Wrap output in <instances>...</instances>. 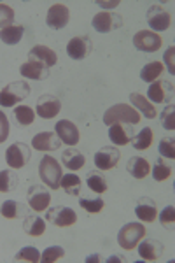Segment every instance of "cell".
<instances>
[{"label":"cell","instance_id":"6da1fadb","mask_svg":"<svg viewBox=\"0 0 175 263\" xmlns=\"http://www.w3.org/2000/svg\"><path fill=\"white\" fill-rule=\"evenodd\" d=\"M104 123L107 126L114 123H128V125H137L140 123V112L128 104H116L107 109L104 114Z\"/></svg>","mask_w":175,"mask_h":263},{"label":"cell","instance_id":"7a4b0ae2","mask_svg":"<svg viewBox=\"0 0 175 263\" xmlns=\"http://www.w3.org/2000/svg\"><path fill=\"white\" fill-rule=\"evenodd\" d=\"M39 176L42 182H44L48 188L56 190L60 188V181H62V165L56 162V158L46 155L42 156L41 163H39Z\"/></svg>","mask_w":175,"mask_h":263},{"label":"cell","instance_id":"3957f363","mask_svg":"<svg viewBox=\"0 0 175 263\" xmlns=\"http://www.w3.org/2000/svg\"><path fill=\"white\" fill-rule=\"evenodd\" d=\"M144 237H146V227L142 223H126L118 233V244L126 251H131Z\"/></svg>","mask_w":175,"mask_h":263},{"label":"cell","instance_id":"277c9868","mask_svg":"<svg viewBox=\"0 0 175 263\" xmlns=\"http://www.w3.org/2000/svg\"><path fill=\"white\" fill-rule=\"evenodd\" d=\"M30 90H32V88L25 81L9 83L0 91V105H2V107H12L14 104H20L21 100H25L30 95Z\"/></svg>","mask_w":175,"mask_h":263},{"label":"cell","instance_id":"5b68a950","mask_svg":"<svg viewBox=\"0 0 175 263\" xmlns=\"http://www.w3.org/2000/svg\"><path fill=\"white\" fill-rule=\"evenodd\" d=\"M32 149L25 142H14L12 146L7 147L6 151V162L11 168H21L30 162Z\"/></svg>","mask_w":175,"mask_h":263},{"label":"cell","instance_id":"8992f818","mask_svg":"<svg viewBox=\"0 0 175 263\" xmlns=\"http://www.w3.org/2000/svg\"><path fill=\"white\" fill-rule=\"evenodd\" d=\"M147 97L152 104H170L173 99V84L170 81H160V79H156L149 86Z\"/></svg>","mask_w":175,"mask_h":263},{"label":"cell","instance_id":"52a82bcc","mask_svg":"<svg viewBox=\"0 0 175 263\" xmlns=\"http://www.w3.org/2000/svg\"><path fill=\"white\" fill-rule=\"evenodd\" d=\"M147 23L151 27V32H165L172 25V16L161 6H151L147 11Z\"/></svg>","mask_w":175,"mask_h":263},{"label":"cell","instance_id":"ba28073f","mask_svg":"<svg viewBox=\"0 0 175 263\" xmlns=\"http://www.w3.org/2000/svg\"><path fill=\"white\" fill-rule=\"evenodd\" d=\"M27 202L35 213H42L49 207L51 202V193L48 188L41 184H33L27 193Z\"/></svg>","mask_w":175,"mask_h":263},{"label":"cell","instance_id":"9c48e42d","mask_svg":"<svg viewBox=\"0 0 175 263\" xmlns=\"http://www.w3.org/2000/svg\"><path fill=\"white\" fill-rule=\"evenodd\" d=\"M68 20H70V11L65 4H53L48 11V16H46V23H48L49 28L53 30H62V28L67 27Z\"/></svg>","mask_w":175,"mask_h":263},{"label":"cell","instance_id":"30bf717a","mask_svg":"<svg viewBox=\"0 0 175 263\" xmlns=\"http://www.w3.org/2000/svg\"><path fill=\"white\" fill-rule=\"evenodd\" d=\"M161 42H163L161 37L151 30H140L133 37L135 48L139 51H144V53H154L161 48Z\"/></svg>","mask_w":175,"mask_h":263},{"label":"cell","instance_id":"8fae6325","mask_svg":"<svg viewBox=\"0 0 175 263\" xmlns=\"http://www.w3.org/2000/svg\"><path fill=\"white\" fill-rule=\"evenodd\" d=\"M123 27V18L116 12H98L93 18V28L100 33H107Z\"/></svg>","mask_w":175,"mask_h":263},{"label":"cell","instance_id":"7c38bea8","mask_svg":"<svg viewBox=\"0 0 175 263\" xmlns=\"http://www.w3.org/2000/svg\"><path fill=\"white\" fill-rule=\"evenodd\" d=\"M46 218H48L53 224L62 227V228L70 227V224H74L77 221L75 211L70 209V207H65V205H56V207H53V209H49L48 214H46Z\"/></svg>","mask_w":175,"mask_h":263},{"label":"cell","instance_id":"4fadbf2b","mask_svg":"<svg viewBox=\"0 0 175 263\" xmlns=\"http://www.w3.org/2000/svg\"><path fill=\"white\" fill-rule=\"evenodd\" d=\"M119 149L114 146H105L100 147L95 153V167L100 168V171H110L114 168L119 162Z\"/></svg>","mask_w":175,"mask_h":263},{"label":"cell","instance_id":"5bb4252c","mask_svg":"<svg viewBox=\"0 0 175 263\" xmlns=\"http://www.w3.org/2000/svg\"><path fill=\"white\" fill-rule=\"evenodd\" d=\"M91 49H93V44L88 35L74 37V39H70L67 44V54L72 60H84V58L91 53Z\"/></svg>","mask_w":175,"mask_h":263},{"label":"cell","instance_id":"9a60e30c","mask_svg":"<svg viewBox=\"0 0 175 263\" xmlns=\"http://www.w3.org/2000/svg\"><path fill=\"white\" fill-rule=\"evenodd\" d=\"M62 111V102L53 95H42L37 100V114L44 120L56 118L58 112Z\"/></svg>","mask_w":175,"mask_h":263},{"label":"cell","instance_id":"2e32d148","mask_svg":"<svg viewBox=\"0 0 175 263\" xmlns=\"http://www.w3.org/2000/svg\"><path fill=\"white\" fill-rule=\"evenodd\" d=\"M54 132H56L60 141L63 144H67V146H75V144L79 142V130L72 121H68V120L58 121Z\"/></svg>","mask_w":175,"mask_h":263},{"label":"cell","instance_id":"e0dca14e","mask_svg":"<svg viewBox=\"0 0 175 263\" xmlns=\"http://www.w3.org/2000/svg\"><path fill=\"white\" fill-rule=\"evenodd\" d=\"M32 146L37 151H54L62 146V141L54 132H41L32 139Z\"/></svg>","mask_w":175,"mask_h":263},{"label":"cell","instance_id":"ac0fdd59","mask_svg":"<svg viewBox=\"0 0 175 263\" xmlns=\"http://www.w3.org/2000/svg\"><path fill=\"white\" fill-rule=\"evenodd\" d=\"M109 139L116 146H125L133 139V128L128 123H114L109 128Z\"/></svg>","mask_w":175,"mask_h":263},{"label":"cell","instance_id":"d6986e66","mask_svg":"<svg viewBox=\"0 0 175 263\" xmlns=\"http://www.w3.org/2000/svg\"><path fill=\"white\" fill-rule=\"evenodd\" d=\"M20 72L23 78L27 79H33V81H41V79H46L49 76V69L41 62L35 60H28L25 62L23 65L20 67Z\"/></svg>","mask_w":175,"mask_h":263},{"label":"cell","instance_id":"ffe728a7","mask_svg":"<svg viewBox=\"0 0 175 263\" xmlns=\"http://www.w3.org/2000/svg\"><path fill=\"white\" fill-rule=\"evenodd\" d=\"M139 254L140 258H144V260L147 261H156L161 258V254H163V244L160 242V240L156 239H146L142 240V242H139Z\"/></svg>","mask_w":175,"mask_h":263},{"label":"cell","instance_id":"44dd1931","mask_svg":"<svg viewBox=\"0 0 175 263\" xmlns=\"http://www.w3.org/2000/svg\"><path fill=\"white\" fill-rule=\"evenodd\" d=\"M28 60H35V62H41V63H44L46 67H53V65H56V62H58V57H56V53H54L53 49L48 48V46H33L32 49H30V53H28Z\"/></svg>","mask_w":175,"mask_h":263},{"label":"cell","instance_id":"7402d4cb","mask_svg":"<svg viewBox=\"0 0 175 263\" xmlns=\"http://www.w3.org/2000/svg\"><path fill=\"white\" fill-rule=\"evenodd\" d=\"M135 214H137V218H139L140 221L152 223L156 219V216H158L154 200H152V198H149V197H142L139 200V203H137V207H135Z\"/></svg>","mask_w":175,"mask_h":263},{"label":"cell","instance_id":"603a6c76","mask_svg":"<svg viewBox=\"0 0 175 263\" xmlns=\"http://www.w3.org/2000/svg\"><path fill=\"white\" fill-rule=\"evenodd\" d=\"M62 163L65 165L68 171H79L86 163V156L79 149H75V147H68V149L62 153Z\"/></svg>","mask_w":175,"mask_h":263},{"label":"cell","instance_id":"cb8c5ba5","mask_svg":"<svg viewBox=\"0 0 175 263\" xmlns=\"http://www.w3.org/2000/svg\"><path fill=\"white\" fill-rule=\"evenodd\" d=\"M130 102L135 105L137 109H139L140 112H142L144 118H147V120H154V118H156L154 104H151V102H149L144 95H140V93H131Z\"/></svg>","mask_w":175,"mask_h":263},{"label":"cell","instance_id":"d4e9b609","mask_svg":"<svg viewBox=\"0 0 175 263\" xmlns=\"http://www.w3.org/2000/svg\"><path fill=\"white\" fill-rule=\"evenodd\" d=\"M128 172L135 177V179H144L149 172H151V167H149V162L142 156H133L130 158V162L126 165Z\"/></svg>","mask_w":175,"mask_h":263},{"label":"cell","instance_id":"484cf974","mask_svg":"<svg viewBox=\"0 0 175 263\" xmlns=\"http://www.w3.org/2000/svg\"><path fill=\"white\" fill-rule=\"evenodd\" d=\"M23 230L32 237H39L46 232V223L41 216L30 214L25 218V221H23Z\"/></svg>","mask_w":175,"mask_h":263},{"label":"cell","instance_id":"4316f807","mask_svg":"<svg viewBox=\"0 0 175 263\" xmlns=\"http://www.w3.org/2000/svg\"><path fill=\"white\" fill-rule=\"evenodd\" d=\"M23 33H25V28L21 27V25H11V27H6L0 30V41L7 46H14L21 41Z\"/></svg>","mask_w":175,"mask_h":263},{"label":"cell","instance_id":"83f0119b","mask_svg":"<svg viewBox=\"0 0 175 263\" xmlns=\"http://www.w3.org/2000/svg\"><path fill=\"white\" fill-rule=\"evenodd\" d=\"M60 186H62V188L65 190V193L70 195V197H77L81 193V188H83L79 176H75V174H65V176H62Z\"/></svg>","mask_w":175,"mask_h":263},{"label":"cell","instance_id":"f1b7e54d","mask_svg":"<svg viewBox=\"0 0 175 263\" xmlns=\"http://www.w3.org/2000/svg\"><path fill=\"white\" fill-rule=\"evenodd\" d=\"M20 184L18 174L12 171H0V193L14 192Z\"/></svg>","mask_w":175,"mask_h":263},{"label":"cell","instance_id":"f546056e","mask_svg":"<svg viewBox=\"0 0 175 263\" xmlns=\"http://www.w3.org/2000/svg\"><path fill=\"white\" fill-rule=\"evenodd\" d=\"M161 72H163V65H161L160 62H149L147 65L140 70V79L151 84V83H154L158 78H160Z\"/></svg>","mask_w":175,"mask_h":263},{"label":"cell","instance_id":"4dcf8cb0","mask_svg":"<svg viewBox=\"0 0 175 263\" xmlns=\"http://www.w3.org/2000/svg\"><path fill=\"white\" fill-rule=\"evenodd\" d=\"M86 182H88V188L95 193H104L107 192V181L104 179L102 174H98L96 171L88 172L86 176Z\"/></svg>","mask_w":175,"mask_h":263},{"label":"cell","instance_id":"1f68e13d","mask_svg":"<svg viewBox=\"0 0 175 263\" xmlns=\"http://www.w3.org/2000/svg\"><path fill=\"white\" fill-rule=\"evenodd\" d=\"M131 142H133V147L139 151H144L147 149L149 146L152 144V130L146 126V128H142L139 132V134L135 135L133 139H131Z\"/></svg>","mask_w":175,"mask_h":263},{"label":"cell","instance_id":"d6a6232c","mask_svg":"<svg viewBox=\"0 0 175 263\" xmlns=\"http://www.w3.org/2000/svg\"><path fill=\"white\" fill-rule=\"evenodd\" d=\"M14 116H16V120H18L20 125L27 126V125H32L33 123L35 112H33V109H30L28 105H18V107L14 109Z\"/></svg>","mask_w":175,"mask_h":263},{"label":"cell","instance_id":"836d02e7","mask_svg":"<svg viewBox=\"0 0 175 263\" xmlns=\"http://www.w3.org/2000/svg\"><path fill=\"white\" fill-rule=\"evenodd\" d=\"M16 261H32V263H37L41 261V253L37 251L35 248H32V246H28V248H23L20 249L18 253H16Z\"/></svg>","mask_w":175,"mask_h":263},{"label":"cell","instance_id":"e575fe53","mask_svg":"<svg viewBox=\"0 0 175 263\" xmlns=\"http://www.w3.org/2000/svg\"><path fill=\"white\" fill-rule=\"evenodd\" d=\"M172 176V167L165 162V160H158L154 168H152V177L154 181H165Z\"/></svg>","mask_w":175,"mask_h":263},{"label":"cell","instance_id":"d590c367","mask_svg":"<svg viewBox=\"0 0 175 263\" xmlns=\"http://www.w3.org/2000/svg\"><path fill=\"white\" fill-rule=\"evenodd\" d=\"M79 205L83 207L84 211H88V213L95 214V213H100V211L104 209V200H102L100 197H96V198L84 197V198H81V200H79Z\"/></svg>","mask_w":175,"mask_h":263},{"label":"cell","instance_id":"8d00e7d4","mask_svg":"<svg viewBox=\"0 0 175 263\" xmlns=\"http://www.w3.org/2000/svg\"><path fill=\"white\" fill-rule=\"evenodd\" d=\"M63 256H65V249L60 248V246H51V248H48L41 254V260L44 263H53V261H58L60 258H63Z\"/></svg>","mask_w":175,"mask_h":263},{"label":"cell","instance_id":"74e56055","mask_svg":"<svg viewBox=\"0 0 175 263\" xmlns=\"http://www.w3.org/2000/svg\"><path fill=\"white\" fill-rule=\"evenodd\" d=\"M161 125L165 130H173L175 128V105H166L161 111Z\"/></svg>","mask_w":175,"mask_h":263},{"label":"cell","instance_id":"f35d334b","mask_svg":"<svg viewBox=\"0 0 175 263\" xmlns=\"http://www.w3.org/2000/svg\"><path fill=\"white\" fill-rule=\"evenodd\" d=\"M12 21H14V9L7 4H0V28L14 25Z\"/></svg>","mask_w":175,"mask_h":263},{"label":"cell","instance_id":"ab89813d","mask_svg":"<svg viewBox=\"0 0 175 263\" xmlns=\"http://www.w3.org/2000/svg\"><path fill=\"white\" fill-rule=\"evenodd\" d=\"M160 155L165 158H175V139L173 137H163L160 141Z\"/></svg>","mask_w":175,"mask_h":263},{"label":"cell","instance_id":"60d3db41","mask_svg":"<svg viewBox=\"0 0 175 263\" xmlns=\"http://www.w3.org/2000/svg\"><path fill=\"white\" fill-rule=\"evenodd\" d=\"M18 211H20V207L14 200H6L2 203V207H0V213H2L4 218H7V219L18 218Z\"/></svg>","mask_w":175,"mask_h":263},{"label":"cell","instance_id":"b9f144b4","mask_svg":"<svg viewBox=\"0 0 175 263\" xmlns=\"http://www.w3.org/2000/svg\"><path fill=\"white\" fill-rule=\"evenodd\" d=\"M160 223L163 224V227H172V224L175 223V209L173 205H166L163 211H161L160 214Z\"/></svg>","mask_w":175,"mask_h":263},{"label":"cell","instance_id":"7bdbcfd3","mask_svg":"<svg viewBox=\"0 0 175 263\" xmlns=\"http://www.w3.org/2000/svg\"><path fill=\"white\" fill-rule=\"evenodd\" d=\"M7 137H9V121L6 114L0 111V144L6 142Z\"/></svg>","mask_w":175,"mask_h":263},{"label":"cell","instance_id":"ee69618b","mask_svg":"<svg viewBox=\"0 0 175 263\" xmlns=\"http://www.w3.org/2000/svg\"><path fill=\"white\" fill-rule=\"evenodd\" d=\"M173 48H168V51H165V62H166V65H168V70H170V74H173L175 69H173Z\"/></svg>","mask_w":175,"mask_h":263},{"label":"cell","instance_id":"f6af8a7d","mask_svg":"<svg viewBox=\"0 0 175 263\" xmlns=\"http://www.w3.org/2000/svg\"><path fill=\"white\" fill-rule=\"evenodd\" d=\"M93 261H100V254H91V256L86 258V263H93Z\"/></svg>","mask_w":175,"mask_h":263},{"label":"cell","instance_id":"bcb514c9","mask_svg":"<svg viewBox=\"0 0 175 263\" xmlns=\"http://www.w3.org/2000/svg\"><path fill=\"white\" fill-rule=\"evenodd\" d=\"M112 261H123V256H119V254H114V256H110L107 263H112Z\"/></svg>","mask_w":175,"mask_h":263}]
</instances>
